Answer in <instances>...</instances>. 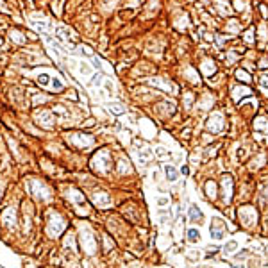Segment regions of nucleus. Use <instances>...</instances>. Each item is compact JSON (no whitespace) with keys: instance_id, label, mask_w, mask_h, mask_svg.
<instances>
[{"instance_id":"nucleus-5","label":"nucleus","mask_w":268,"mask_h":268,"mask_svg":"<svg viewBox=\"0 0 268 268\" xmlns=\"http://www.w3.org/2000/svg\"><path fill=\"white\" fill-rule=\"evenodd\" d=\"M234 247H236V243L233 241L231 245H227V247H225V250H227V252H231V250H234Z\"/></svg>"},{"instance_id":"nucleus-1","label":"nucleus","mask_w":268,"mask_h":268,"mask_svg":"<svg viewBox=\"0 0 268 268\" xmlns=\"http://www.w3.org/2000/svg\"><path fill=\"white\" fill-rule=\"evenodd\" d=\"M190 218H191V222H202V213H200V209L195 207V206H191V207H190Z\"/></svg>"},{"instance_id":"nucleus-2","label":"nucleus","mask_w":268,"mask_h":268,"mask_svg":"<svg viewBox=\"0 0 268 268\" xmlns=\"http://www.w3.org/2000/svg\"><path fill=\"white\" fill-rule=\"evenodd\" d=\"M166 175H168V181H175L177 179V170L172 168V166H166Z\"/></svg>"},{"instance_id":"nucleus-4","label":"nucleus","mask_w":268,"mask_h":268,"mask_svg":"<svg viewBox=\"0 0 268 268\" xmlns=\"http://www.w3.org/2000/svg\"><path fill=\"white\" fill-rule=\"evenodd\" d=\"M236 75H238V79H240V80L250 82V77H249V73H247V72H243V70H238V73H236Z\"/></svg>"},{"instance_id":"nucleus-3","label":"nucleus","mask_w":268,"mask_h":268,"mask_svg":"<svg viewBox=\"0 0 268 268\" xmlns=\"http://www.w3.org/2000/svg\"><path fill=\"white\" fill-rule=\"evenodd\" d=\"M188 240L190 241H197L199 240V231L197 229H190L188 231Z\"/></svg>"}]
</instances>
